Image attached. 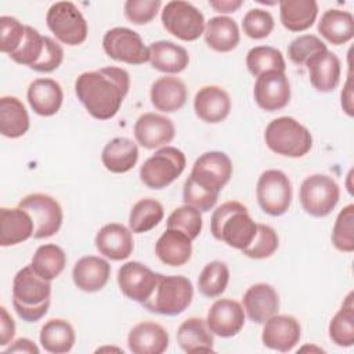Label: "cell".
Here are the masks:
<instances>
[{
  "label": "cell",
  "mask_w": 354,
  "mask_h": 354,
  "mask_svg": "<svg viewBox=\"0 0 354 354\" xmlns=\"http://www.w3.org/2000/svg\"><path fill=\"white\" fill-rule=\"evenodd\" d=\"M325 50L328 48L319 37L314 35H301L290 41L288 47V55L293 64L304 65L310 57Z\"/></svg>",
  "instance_id": "48"
},
{
  "label": "cell",
  "mask_w": 354,
  "mask_h": 354,
  "mask_svg": "<svg viewBox=\"0 0 354 354\" xmlns=\"http://www.w3.org/2000/svg\"><path fill=\"white\" fill-rule=\"evenodd\" d=\"M318 15L315 0H283L279 3V18L290 32H303L313 26Z\"/></svg>",
  "instance_id": "32"
},
{
  "label": "cell",
  "mask_w": 354,
  "mask_h": 354,
  "mask_svg": "<svg viewBox=\"0 0 354 354\" xmlns=\"http://www.w3.org/2000/svg\"><path fill=\"white\" fill-rule=\"evenodd\" d=\"M187 165L185 155L176 147H162L140 167L141 181L151 189H162L181 176Z\"/></svg>",
  "instance_id": "6"
},
{
  "label": "cell",
  "mask_w": 354,
  "mask_h": 354,
  "mask_svg": "<svg viewBox=\"0 0 354 354\" xmlns=\"http://www.w3.org/2000/svg\"><path fill=\"white\" fill-rule=\"evenodd\" d=\"M242 29L243 33L250 39H264L274 29V18L267 10L252 8L242 19Z\"/></svg>",
  "instance_id": "46"
},
{
  "label": "cell",
  "mask_w": 354,
  "mask_h": 354,
  "mask_svg": "<svg viewBox=\"0 0 354 354\" xmlns=\"http://www.w3.org/2000/svg\"><path fill=\"white\" fill-rule=\"evenodd\" d=\"M177 343L188 354L213 351V333L206 325V321L198 317L185 319L177 329Z\"/></svg>",
  "instance_id": "31"
},
{
  "label": "cell",
  "mask_w": 354,
  "mask_h": 354,
  "mask_svg": "<svg viewBox=\"0 0 354 354\" xmlns=\"http://www.w3.org/2000/svg\"><path fill=\"white\" fill-rule=\"evenodd\" d=\"M155 253L166 266H184L192 254V239L181 231L167 228L156 241Z\"/></svg>",
  "instance_id": "28"
},
{
  "label": "cell",
  "mask_w": 354,
  "mask_h": 354,
  "mask_svg": "<svg viewBox=\"0 0 354 354\" xmlns=\"http://www.w3.org/2000/svg\"><path fill=\"white\" fill-rule=\"evenodd\" d=\"M127 346L134 354H162L169 347V333L162 325L144 321L130 329Z\"/></svg>",
  "instance_id": "23"
},
{
  "label": "cell",
  "mask_w": 354,
  "mask_h": 354,
  "mask_svg": "<svg viewBox=\"0 0 354 354\" xmlns=\"http://www.w3.org/2000/svg\"><path fill=\"white\" fill-rule=\"evenodd\" d=\"M35 224L28 212L21 207L0 209V245L14 246L33 236Z\"/></svg>",
  "instance_id": "25"
},
{
  "label": "cell",
  "mask_w": 354,
  "mask_h": 354,
  "mask_svg": "<svg viewBox=\"0 0 354 354\" xmlns=\"http://www.w3.org/2000/svg\"><path fill=\"white\" fill-rule=\"evenodd\" d=\"M102 47L108 57L130 65H141L149 61V50L141 36L123 26H116L104 35Z\"/></svg>",
  "instance_id": "13"
},
{
  "label": "cell",
  "mask_w": 354,
  "mask_h": 354,
  "mask_svg": "<svg viewBox=\"0 0 354 354\" xmlns=\"http://www.w3.org/2000/svg\"><path fill=\"white\" fill-rule=\"evenodd\" d=\"M39 339L47 353L64 354L72 350L76 336L73 326L66 319L53 318L41 326Z\"/></svg>",
  "instance_id": "36"
},
{
  "label": "cell",
  "mask_w": 354,
  "mask_h": 354,
  "mask_svg": "<svg viewBox=\"0 0 354 354\" xmlns=\"http://www.w3.org/2000/svg\"><path fill=\"white\" fill-rule=\"evenodd\" d=\"M217 199L218 196L210 195L206 191L198 188L188 178L185 180L183 187V201L185 205H189L199 212H209L216 205Z\"/></svg>",
  "instance_id": "51"
},
{
  "label": "cell",
  "mask_w": 354,
  "mask_h": 354,
  "mask_svg": "<svg viewBox=\"0 0 354 354\" xmlns=\"http://www.w3.org/2000/svg\"><path fill=\"white\" fill-rule=\"evenodd\" d=\"M29 115L22 101L12 95L0 98V133L7 138H18L29 130Z\"/></svg>",
  "instance_id": "35"
},
{
  "label": "cell",
  "mask_w": 354,
  "mask_h": 354,
  "mask_svg": "<svg viewBox=\"0 0 354 354\" xmlns=\"http://www.w3.org/2000/svg\"><path fill=\"white\" fill-rule=\"evenodd\" d=\"M149 62L153 69L165 73H180L189 62L187 50L173 41L159 40L153 41L148 47Z\"/></svg>",
  "instance_id": "29"
},
{
  "label": "cell",
  "mask_w": 354,
  "mask_h": 354,
  "mask_svg": "<svg viewBox=\"0 0 354 354\" xmlns=\"http://www.w3.org/2000/svg\"><path fill=\"white\" fill-rule=\"evenodd\" d=\"M230 270L225 263L214 260L207 263L198 277V290L205 297H217L227 289Z\"/></svg>",
  "instance_id": "41"
},
{
  "label": "cell",
  "mask_w": 354,
  "mask_h": 354,
  "mask_svg": "<svg viewBox=\"0 0 354 354\" xmlns=\"http://www.w3.org/2000/svg\"><path fill=\"white\" fill-rule=\"evenodd\" d=\"M246 66L249 72L259 77L267 72H285L286 64L282 53L271 46H257L248 51Z\"/></svg>",
  "instance_id": "40"
},
{
  "label": "cell",
  "mask_w": 354,
  "mask_h": 354,
  "mask_svg": "<svg viewBox=\"0 0 354 354\" xmlns=\"http://www.w3.org/2000/svg\"><path fill=\"white\" fill-rule=\"evenodd\" d=\"M202 224L203 223H202L201 212L189 205H184L174 209L166 221L167 228L181 231L192 241L198 238V235L201 234Z\"/></svg>",
  "instance_id": "44"
},
{
  "label": "cell",
  "mask_w": 354,
  "mask_h": 354,
  "mask_svg": "<svg viewBox=\"0 0 354 354\" xmlns=\"http://www.w3.org/2000/svg\"><path fill=\"white\" fill-rule=\"evenodd\" d=\"M26 25H22L17 18L3 15L0 18V51L11 55L18 50L25 37Z\"/></svg>",
  "instance_id": "47"
},
{
  "label": "cell",
  "mask_w": 354,
  "mask_h": 354,
  "mask_svg": "<svg viewBox=\"0 0 354 354\" xmlns=\"http://www.w3.org/2000/svg\"><path fill=\"white\" fill-rule=\"evenodd\" d=\"M160 6L159 0H127L124 3V15L136 25H145L156 17Z\"/></svg>",
  "instance_id": "49"
},
{
  "label": "cell",
  "mask_w": 354,
  "mask_h": 354,
  "mask_svg": "<svg viewBox=\"0 0 354 354\" xmlns=\"http://www.w3.org/2000/svg\"><path fill=\"white\" fill-rule=\"evenodd\" d=\"M206 325L210 332L220 337H232L245 325L243 307L232 299L216 300L207 311Z\"/></svg>",
  "instance_id": "16"
},
{
  "label": "cell",
  "mask_w": 354,
  "mask_h": 354,
  "mask_svg": "<svg viewBox=\"0 0 354 354\" xmlns=\"http://www.w3.org/2000/svg\"><path fill=\"white\" fill-rule=\"evenodd\" d=\"M242 303L243 311L256 324H264L268 318L278 314L279 310L278 293L268 283H256L248 288Z\"/></svg>",
  "instance_id": "22"
},
{
  "label": "cell",
  "mask_w": 354,
  "mask_h": 354,
  "mask_svg": "<svg viewBox=\"0 0 354 354\" xmlns=\"http://www.w3.org/2000/svg\"><path fill=\"white\" fill-rule=\"evenodd\" d=\"M138 160L137 144L126 137L111 140L102 149L101 162L111 173H126L131 170Z\"/></svg>",
  "instance_id": "30"
},
{
  "label": "cell",
  "mask_w": 354,
  "mask_h": 354,
  "mask_svg": "<svg viewBox=\"0 0 354 354\" xmlns=\"http://www.w3.org/2000/svg\"><path fill=\"white\" fill-rule=\"evenodd\" d=\"M158 277L142 263L127 261L118 271V285L127 299L144 303L152 295Z\"/></svg>",
  "instance_id": "14"
},
{
  "label": "cell",
  "mask_w": 354,
  "mask_h": 354,
  "mask_svg": "<svg viewBox=\"0 0 354 354\" xmlns=\"http://www.w3.org/2000/svg\"><path fill=\"white\" fill-rule=\"evenodd\" d=\"M6 353H29L39 354V347L26 337H19L6 348Z\"/></svg>",
  "instance_id": "54"
},
{
  "label": "cell",
  "mask_w": 354,
  "mask_h": 354,
  "mask_svg": "<svg viewBox=\"0 0 354 354\" xmlns=\"http://www.w3.org/2000/svg\"><path fill=\"white\" fill-rule=\"evenodd\" d=\"M46 46V36H41L33 26L26 25L25 37L18 47L17 51H14L10 58L19 64L32 68L41 57Z\"/></svg>",
  "instance_id": "42"
},
{
  "label": "cell",
  "mask_w": 354,
  "mask_h": 354,
  "mask_svg": "<svg viewBox=\"0 0 354 354\" xmlns=\"http://www.w3.org/2000/svg\"><path fill=\"white\" fill-rule=\"evenodd\" d=\"M340 188L326 174H311L300 185L299 199L301 207L313 217L328 216L337 205Z\"/></svg>",
  "instance_id": "9"
},
{
  "label": "cell",
  "mask_w": 354,
  "mask_h": 354,
  "mask_svg": "<svg viewBox=\"0 0 354 354\" xmlns=\"http://www.w3.org/2000/svg\"><path fill=\"white\" fill-rule=\"evenodd\" d=\"M97 250L113 261L127 259L134 249L131 231L119 223H109L100 228L95 235Z\"/></svg>",
  "instance_id": "19"
},
{
  "label": "cell",
  "mask_w": 354,
  "mask_h": 354,
  "mask_svg": "<svg viewBox=\"0 0 354 354\" xmlns=\"http://www.w3.org/2000/svg\"><path fill=\"white\" fill-rule=\"evenodd\" d=\"M243 3L241 0H209V6L221 14L235 12Z\"/></svg>",
  "instance_id": "55"
},
{
  "label": "cell",
  "mask_w": 354,
  "mask_h": 354,
  "mask_svg": "<svg viewBox=\"0 0 354 354\" xmlns=\"http://www.w3.org/2000/svg\"><path fill=\"white\" fill-rule=\"evenodd\" d=\"M65 264L66 254L62 248L55 243H46L39 246L30 261L33 271L47 281L55 279L64 271Z\"/></svg>",
  "instance_id": "37"
},
{
  "label": "cell",
  "mask_w": 354,
  "mask_h": 354,
  "mask_svg": "<svg viewBox=\"0 0 354 354\" xmlns=\"http://www.w3.org/2000/svg\"><path fill=\"white\" fill-rule=\"evenodd\" d=\"M194 111L206 123L223 122L231 111L230 95L220 86H203L195 94Z\"/></svg>",
  "instance_id": "20"
},
{
  "label": "cell",
  "mask_w": 354,
  "mask_h": 354,
  "mask_svg": "<svg viewBox=\"0 0 354 354\" xmlns=\"http://www.w3.org/2000/svg\"><path fill=\"white\" fill-rule=\"evenodd\" d=\"M1 318H0V346H7L11 343L15 335V322L12 317L8 314L7 308L3 306L0 308Z\"/></svg>",
  "instance_id": "52"
},
{
  "label": "cell",
  "mask_w": 354,
  "mask_h": 354,
  "mask_svg": "<svg viewBox=\"0 0 354 354\" xmlns=\"http://www.w3.org/2000/svg\"><path fill=\"white\" fill-rule=\"evenodd\" d=\"M313 87L319 93L333 91L340 82V61L329 50L319 51L310 57L306 64Z\"/></svg>",
  "instance_id": "21"
},
{
  "label": "cell",
  "mask_w": 354,
  "mask_h": 354,
  "mask_svg": "<svg viewBox=\"0 0 354 354\" xmlns=\"http://www.w3.org/2000/svg\"><path fill=\"white\" fill-rule=\"evenodd\" d=\"M51 281L39 277L29 266L21 268L12 279V306L26 322H37L50 307Z\"/></svg>",
  "instance_id": "2"
},
{
  "label": "cell",
  "mask_w": 354,
  "mask_h": 354,
  "mask_svg": "<svg viewBox=\"0 0 354 354\" xmlns=\"http://www.w3.org/2000/svg\"><path fill=\"white\" fill-rule=\"evenodd\" d=\"M264 140L272 152L288 158H301L313 147V137L308 129L290 116L271 120L266 127Z\"/></svg>",
  "instance_id": "4"
},
{
  "label": "cell",
  "mask_w": 354,
  "mask_h": 354,
  "mask_svg": "<svg viewBox=\"0 0 354 354\" xmlns=\"http://www.w3.org/2000/svg\"><path fill=\"white\" fill-rule=\"evenodd\" d=\"M353 292L347 295L340 310L329 322V337L340 347H351L354 344V304Z\"/></svg>",
  "instance_id": "38"
},
{
  "label": "cell",
  "mask_w": 354,
  "mask_h": 354,
  "mask_svg": "<svg viewBox=\"0 0 354 354\" xmlns=\"http://www.w3.org/2000/svg\"><path fill=\"white\" fill-rule=\"evenodd\" d=\"M257 224L246 206L238 201L221 203L212 214L210 231L213 236L234 249L243 250L254 238Z\"/></svg>",
  "instance_id": "3"
},
{
  "label": "cell",
  "mask_w": 354,
  "mask_h": 354,
  "mask_svg": "<svg viewBox=\"0 0 354 354\" xmlns=\"http://www.w3.org/2000/svg\"><path fill=\"white\" fill-rule=\"evenodd\" d=\"M231 176L232 162L228 155L220 151H209L195 160L188 180L207 194L218 196Z\"/></svg>",
  "instance_id": "8"
},
{
  "label": "cell",
  "mask_w": 354,
  "mask_h": 354,
  "mask_svg": "<svg viewBox=\"0 0 354 354\" xmlns=\"http://www.w3.org/2000/svg\"><path fill=\"white\" fill-rule=\"evenodd\" d=\"M333 246L344 253L354 250V205L350 203L343 207L333 224L332 230Z\"/></svg>",
  "instance_id": "43"
},
{
  "label": "cell",
  "mask_w": 354,
  "mask_h": 354,
  "mask_svg": "<svg viewBox=\"0 0 354 354\" xmlns=\"http://www.w3.org/2000/svg\"><path fill=\"white\" fill-rule=\"evenodd\" d=\"M253 97L256 104L267 112L285 108L290 101V84L285 72L260 75L254 83Z\"/></svg>",
  "instance_id": "15"
},
{
  "label": "cell",
  "mask_w": 354,
  "mask_h": 354,
  "mask_svg": "<svg viewBox=\"0 0 354 354\" xmlns=\"http://www.w3.org/2000/svg\"><path fill=\"white\" fill-rule=\"evenodd\" d=\"M206 44L218 53L232 51L239 43V29L236 22L230 17H213L205 25Z\"/></svg>",
  "instance_id": "34"
},
{
  "label": "cell",
  "mask_w": 354,
  "mask_h": 354,
  "mask_svg": "<svg viewBox=\"0 0 354 354\" xmlns=\"http://www.w3.org/2000/svg\"><path fill=\"white\" fill-rule=\"evenodd\" d=\"M256 196L261 210L270 216H282L292 202V184L288 176L275 169L260 174L256 185Z\"/></svg>",
  "instance_id": "11"
},
{
  "label": "cell",
  "mask_w": 354,
  "mask_h": 354,
  "mask_svg": "<svg viewBox=\"0 0 354 354\" xmlns=\"http://www.w3.org/2000/svg\"><path fill=\"white\" fill-rule=\"evenodd\" d=\"M28 102L35 113L40 116L55 115L64 100V91L58 82L53 79H36L28 87Z\"/></svg>",
  "instance_id": "26"
},
{
  "label": "cell",
  "mask_w": 354,
  "mask_h": 354,
  "mask_svg": "<svg viewBox=\"0 0 354 354\" xmlns=\"http://www.w3.org/2000/svg\"><path fill=\"white\" fill-rule=\"evenodd\" d=\"M192 297L194 286L187 277L159 274L152 295L141 304L151 313L171 317L185 311Z\"/></svg>",
  "instance_id": "5"
},
{
  "label": "cell",
  "mask_w": 354,
  "mask_h": 354,
  "mask_svg": "<svg viewBox=\"0 0 354 354\" xmlns=\"http://www.w3.org/2000/svg\"><path fill=\"white\" fill-rule=\"evenodd\" d=\"M160 19L170 35L184 41H194L205 32L203 14L188 1L173 0L166 3Z\"/></svg>",
  "instance_id": "10"
},
{
  "label": "cell",
  "mask_w": 354,
  "mask_h": 354,
  "mask_svg": "<svg viewBox=\"0 0 354 354\" xmlns=\"http://www.w3.org/2000/svg\"><path fill=\"white\" fill-rule=\"evenodd\" d=\"M165 210L160 202L153 198L140 199L130 210L129 228L131 232L142 234L155 228L163 218Z\"/></svg>",
  "instance_id": "39"
},
{
  "label": "cell",
  "mask_w": 354,
  "mask_h": 354,
  "mask_svg": "<svg viewBox=\"0 0 354 354\" xmlns=\"http://www.w3.org/2000/svg\"><path fill=\"white\" fill-rule=\"evenodd\" d=\"M62 59H64L62 47L55 40L46 36L44 51H43L40 59L30 69H33L36 72L50 73V72L55 71L62 64Z\"/></svg>",
  "instance_id": "50"
},
{
  "label": "cell",
  "mask_w": 354,
  "mask_h": 354,
  "mask_svg": "<svg viewBox=\"0 0 354 354\" xmlns=\"http://www.w3.org/2000/svg\"><path fill=\"white\" fill-rule=\"evenodd\" d=\"M299 321L288 314H275L264 322L261 342L266 347L281 353L290 351L300 340Z\"/></svg>",
  "instance_id": "17"
},
{
  "label": "cell",
  "mask_w": 354,
  "mask_h": 354,
  "mask_svg": "<svg viewBox=\"0 0 354 354\" xmlns=\"http://www.w3.org/2000/svg\"><path fill=\"white\" fill-rule=\"evenodd\" d=\"M111 277L109 263L98 256L80 257L72 270V278L75 285L83 292L101 290Z\"/></svg>",
  "instance_id": "24"
},
{
  "label": "cell",
  "mask_w": 354,
  "mask_h": 354,
  "mask_svg": "<svg viewBox=\"0 0 354 354\" xmlns=\"http://www.w3.org/2000/svg\"><path fill=\"white\" fill-rule=\"evenodd\" d=\"M130 88V75L118 66L83 72L75 82V93L86 111L98 120L112 119Z\"/></svg>",
  "instance_id": "1"
},
{
  "label": "cell",
  "mask_w": 354,
  "mask_h": 354,
  "mask_svg": "<svg viewBox=\"0 0 354 354\" xmlns=\"http://www.w3.org/2000/svg\"><path fill=\"white\" fill-rule=\"evenodd\" d=\"M187 87L183 80L174 76L156 79L149 90L151 104L160 112L171 113L181 109L187 101Z\"/></svg>",
  "instance_id": "27"
},
{
  "label": "cell",
  "mask_w": 354,
  "mask_h": 354,
  "mask_svg": "<svg viewBox=\"0 0 354 354\" xmlns=\"http://www.w3.org/2000/svg\"><path fill=\"white\" fill-rule=\"evenodd\" d=\"M278 245L279 239L275 230L266 224H257L253 241L242 250V253L250 259H267L275 253Z\"/></svg>",
  "instance_id": "45"
},
{
  "label": "cell",
  "mask_w": 354,
  "mask_h": 354,
  "mask_svg": "<svg viewBox=\"0 0 354 354\" xmlns=\"http://www.w3.org/2000/svg\"><path fill=\"white\" fill-rule=\"evenodd\" d=\"M18 207L30 214L35 224L33 238H50L59 231L64 213L61 205L53 196L39 192L29 194L19 201Z\"/></svg>",
  "instance_id": "12"
},
{
  "label": "cell",
  "mask_w": 354,
  "mask_h": 354,
  "mask_svg": "<svg viewBox=\"0 0 354 354\" xmlns=\"http://www.w3.org/2000/svg\"><path fill=\"white\" fill-rule=\"evenodd\" d=\"M133 131L136 141L147 149L166 147L171 142L176 134L173 122L169 118L153 112L141 115L136 120Z\"/></svg>",
  "instance_id": "18"
},
{
  "label": "cell",
  "mask_w": 354,
  "mask_h": 354,
  "mask_svg": "<svg viewBox=\"0 0 354 354\" xmlns=\"http://www.w3.org/2000/svg\"><path fill=\"white\" fill-rule=\"evenodd\" d=\"M340 98H342V108H343V111L348 116H353L354 115V108H353V79H351V71L348 72L347 82L344 84V88L342 90Z\"/></svg>",
  "instance_id": "53"
},
{
  "label": "cell",
  "mask_w": 354,
  "mask_h": 354,
  "mask_svg": "<svg viewBox=\"0 0 354 354\" xmlns=\"http://www.w3.org/2000/svg\"><path fill=\"white\" fill-rule=\"evenodd\" d=\"M46 22L54 36L66 46H79L87 39V22L72 1H57L51 4L46 15Z\"/></svg>",
  "instance_id": "7"
},
{
  "label": "cell",
  "mask_w": 354,
  "mask_h": 354,
  "mask_svg": "<svg viewBox=\"0 0 354 354\" xmlns=\"http://www.w3.org/2000/svg\"><path fill=\"white\" fill-rule=\"evenodd\" d=\"M318 32L335 46L344 44L354 36V17L348 11L326 10L318 22Z\"/></svg>",
  "instance_id": "33"
}]
</instances>
